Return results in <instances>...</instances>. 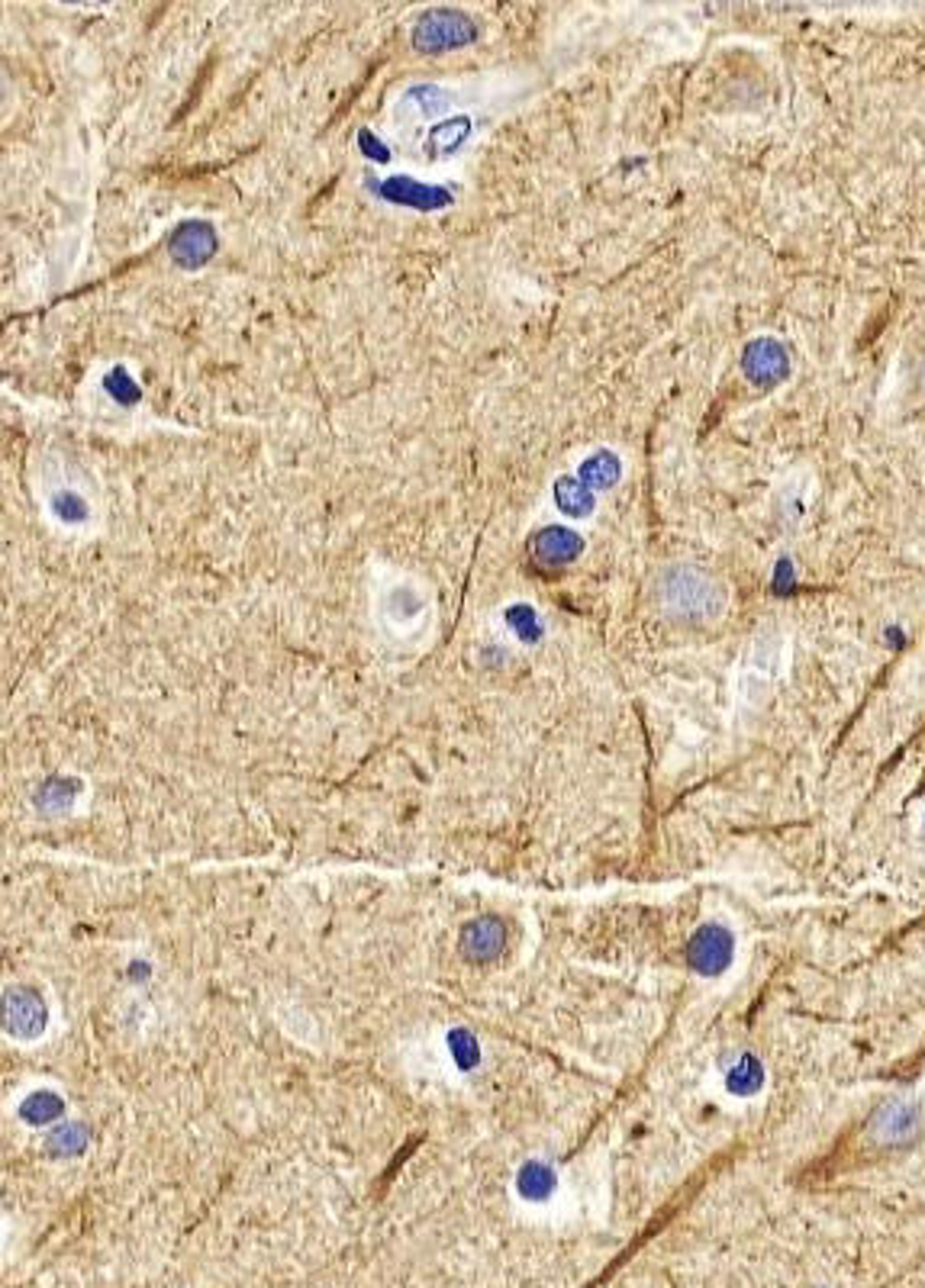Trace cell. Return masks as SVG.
I'll return each instance as SVG.
<instances>
[{
	"mask_svg": "<svg viewBox=\"0 0 925 1288\" xmlns=\"http://www.w3.org/2000/svg\"><path fill=\"white\" fill-rule=\"evenodd\" d=\"M104 390H107V396H111L116 406H123V409H132V406L142 403V387L135 383V377L126 371L123 364H114L111 371H107Z\"/></svg>",
	"mask_w": 925,
	"mask_h": 1288,
	"instance_id": "5bb4252c",
	"label": "cell"
},
{
	"mask_svg": "<svg viewBox=\"0 0 925 1288\" xmlns=\"http://www.w3.org/2000/svg\"><path fill=\"white\" fill-rule=\"evenodd\" d=\"M619 477H622V461L613 455V451H606V448L593 451L590 458H583L580 461V471H578V481L587 487V490H593V493L616 487Z\"/></svg>",
	"mask_w": 925,
	"mask_h": 1288,
	"instance_id": "30bf717a",
	"label": "cell"
},
{
	"mask_svg": "<svg viewBox=\"0 0 925 1288\" xmlns=\"http://www.w3.org/2000/svg\"><path fill=\"white\" fill-rule=\"evenodd\" d=\"M555 506L571 519H587L596 506L593 490L583 487L578 477H558L555 481Z\"/></svg>",
	"mask_w": 925,
	"mask_h": 1288,
	"instance_id": "7c38bea8",
	"label": "cell"
},
{
	"mask_svg": "<svg viewBox=\"0 0 925 1288\" xmlns=\"http://www.w3.org/2000/svg\"><path fill=\"white\" fill-rule=\"evenodd\" d=\"M62 1112V1105H59V1099L56 1095H33L30 1102H26V1108H23V1115L30 1118V1121H46V1118H56Z\"/></svg>",
	"mask_w": 925,
	"mask_h": 1288,
	"instance_id": "ffe728a7",
	"label": "cell"
},
{
	"mask_svg": "<svg viewBox=\"0 0 925 1288\" xmlns=\"http://www.w3.org/2000/svg\"><path fill=\"white\" fill-rule=\"evenodd\" d=\"M687 957H690V966L703 972V976H719L732 964V935L719 925H703L690 938Z\"/></svg>",
	"mask_w": 925,
	"mask_h": 1288,
	"instance_id": "8992f818",
	"label": "cell"
},
{
	"mask_svg": "<svg viewBox=\"0 0 925 1288\" xmlns=\"http://www.w3.org/2000/svg\"><path fill=\"white\" fill-rule=\"evenodd\" d=\"M520 1185H523L526 1195H539V1198L549 1195L552 1185H555L552 1170L542 1167V1163H529V1167L523 1170V1176H520Z\"/></svg>",
	"mask_w": 925,
	"mask_h": 1288,
	"instance_id": "ac0fdd59",
	"label": "cell"
},
{
	"mask_svg": "<svg viewBox=\"0 0 925 1288\" xmlns=\"http://www.w3.org/2000/svg\"><path fill=\"white\" fill-rule=\"evenodd\" d=\"M529 547L542 567H568L583 554V538L565 526H546L536 532Z\"/></svg>",
	"mask_w": 925,
	"mask_h": 1288,
	"instance_id": "52a82bcc",
	"label": "cell"
},
{
	"mask_svg": "<svg viewBox=\"0 0 925 1288\" xmlns=\"http://www.w3.org/2000/svg\"><path fill=\"white\" fill-rule=\"evenodd\" d=\"M355 145H358V152H361L364 158H368V161H377V164H387V161H390V148H387V142H380L368 126L358 129Z\"/></svg>",
	"mask_w": 925,
	"mask_h": 1288,
	"instance_id": "d6986e66",
	"label": "cell"
},
{
	"mask_svg": "<svg viewBox=\"0 0 925 1288\" xmlns=\"http://www.w3.org/2000/svg\"><path fill=\"white\" fill-rule=\"evenodd\" d=\"M403 101L410 104L419 116L435 119V116H442V113H448V109L455 107V94L448 91V88H442V85H413L410 91H406Z\"/></svg>",
	"mask_w": 925,
	"mask_h": 1288,
	"instance_id": "4fadbf2b",
	"label": "cell"
},
{
	"mask_svg": "<svg viewBox=\"0 0 925 1288\" xmlns=\"http://www.w3.org/2000/svg\"><path fill=\"white\" fill-rule=\"evenodd\" d=\"M49 506H52V516H59L65 526H81V523H88V516H91L88 500L81 497V493H75V490L52 493Z\"/></svg>",
	"mask_w": 925,
	"mask_h": 1288,
	"instance_id": "9a60e30c",
	"label": "cell"
},
{
	"mask_svg": "<svg viewBox=\"0 0 925 1288\" xmlns=\"http://www.w3.org/2000/svg\"><path fill=\"white\" fill-rule=\"evenodd\" d=\"M474 122L471 116H448L442 122H435L426 135V155L429 158H455L461 148L468 145Z\"/></svg>",
	"mask_w": 925,
	"mask_h": 1288,
	"instance_id": "ba28073f",
	"label": "cell"
},
{
	"mask_svg": "<svg viewBox=\"0 0 925 1288\" xmlns=\"http://www.w3.org/2000/svg\"><path fill=\"white\" fill-rule=\"evenodd\" d=\"M742 371L745 377L755 383V387H778L781 380H787L791 374V358H787V348L781 345L778 338L761 335L755 341H748L742 351Z\"/></svg>",
	"mask_w": 925,
	"mask_h": 1288,
	"instance_id": "5b68a950",
	"label": "cell"
},
{
	"mask_svg": "<svg viewBox=\"0 0 925 1288\" xmlns=\"http://www.w3.org/2000/svg\"><path fill=\"white\" fill-rule=\"evenodd\" d=\"M761 1082H765V1070H761V1063L755 1060V1057H742L736 1066L729 1070V1076H726V1086L736 1092V1095H752V1092H758L761 1089Z\"/></svg>",
	"mask_w": 925,
	"mask_h": 1288,
	"instance_id": "2e32d148",
	"label": "cell"
},
{
	"mask_svg": "<svg viewBox=\"0 0 925 1288\" xmlns=\"http://www.w3.org/2000/svg\"><path fill=\"white\" fill-rule=\"evenodd\" d=\"M507 625H510L513 632L520 635L526 644H533V641H539V638H542L539 612H536L533 606H526V602H516V606H510V609H507Z\"/></svg>",
	"mask_w": 925,
	"mask_h": 1288,
	"instance_id": "e0dca14e",
	"label": "cell"
},
{
	"mask_svg": "<svg viewBox=\"0 0 925 1288\" xmlns=\"http://www.w3.org/2000/svg\"><path fill=\"white\" fill-rule=\"evenodd\" d=\"M507 948V928H503L500 918H478L474 925H468L465 931V951L474 961H494V957Z\"/></svg>",
	"mask_w": 925,
	"mask_h": 1288,
	"instance_id": "9c48e42d",
	"label": "cell"
},
{
	"mask_svg": "<svg viewBox=\"0 0 925 1288\" xmlns=\"http://www.w3.org/2000/svg\"><path fill=\"white\" fill-rule=\"evenodd\" d=\"M371 197L390 207L416 210V213H439L455 203V190L445 184H426L410 174H393V177H368Z\"/></svg>",
	"mask_w": 925,
	"mask_h": 1288,
	"instance_id": "3957f363",
	"label": "cell"
},
{
	"mask_svg": "<svg viewBox=\"0 0 925 1288\" xmlns=\"http://www.w3.org/2000/svg\"><path fill=\"white\" fill-rule=\"evenodd\" d=\"M874 1128L880 1137H887V1141H906V1137H913V1131L919 1128V1108L913 1102L896 1099L877 1115Z\"/></svg>",
	"mask_w": 925,
	"mask_h": 1288,
	"instance_id": "8fae6325",
	"label": "cell"
},
{
	"mask_svg": "<svg viewBox=\"0 0 925 1288\" xmlns=\"http://www.w3.org/2000/svg\"><path fill=\"white\" fill-rule=\"evenodd\" d=\"M216 252H220V232L210 219H184L174 226L168 239V255L181 271H200L207 268Z\"/></svg>",
	"mask_w": 925,
	"mask_h": 1288,
	"instance_id": "277c9868",
	"label": "cell"
},
{
	"mask_svg": "<svg viewBox=\"0 0 925 1288\" xmlns=\"http://www.w3.org/2000/svg\"><path fill=\"white\" fill-rule=\"evenodd\" d=\"M661 602L680 619H713L723 609L716 583L693 567H674L661 577Z\"/></svg>",
	"mask_w": 925,
	"mask_h": 1288,
	"instance_id": "7a4b0ae2",
	"label": "cell"
},
{
	"mask_svg": "<svg viewBox=\"0 0 925 1288\" xmlns=\"http://www.w3.org/2000/svg\"><path fill=\"white\" fill-rule=\"evenodd\" d=\"M478 23H474L465 10L455 7H429L416 17L410 43L419 55H442L452 49H465L478 43Z\"/></svg>",
	"mask_w": 925,
	"mask_h": 1288,
	"instance_id": "6da1fadb",
	"label": "cell"
}]
</instances>
